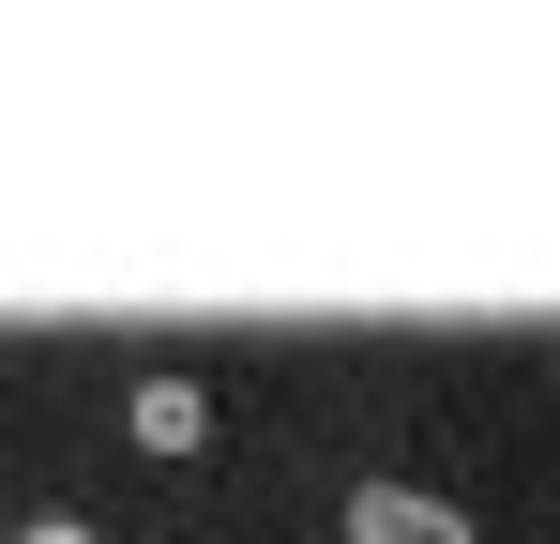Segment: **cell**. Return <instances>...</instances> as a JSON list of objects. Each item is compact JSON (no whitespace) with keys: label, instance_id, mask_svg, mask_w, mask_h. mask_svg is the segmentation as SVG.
Segmentation results:
<instances>
[{"label":"cell","instance_id":"6da1fadb","mask_svg":"<svg viewBox=\"0 0 560 544\" xmlns=\"http://www.w3.org/2000/svg\"><path fill=\"white\" fill-rule=\"evenodd\" d=\"M349 544H485V530L424 484H349Z\"/></svg>","mask_w":560,"mask_h":544},{"label":"cell","instance_id":"7a4b0ae2","mask_svg":"<svg viewBox=\"0 0 560 544\" xmlns=\"http://www.w3.org/2000/svg\"><path fill=\"white\" fill-rule=\"evenodd\" d=\"M121 439L137 453H197L212 439V393H197V378H137V393H121Z\"/></svg>","mask_w":560,"mask_h":544},{"label":"cell","instance_id":"3957f363","mask_svg":"<svg viewBox=\"0 0 560 544\" xmlns=\"http://www.w3.org/2000/svg\"><path fill=\"white\" fill-rule=\"evenodd\" d=\"M15 544H92V530H77V515H46V530H15Z\"/></svg>","mask_w":560,"mask_h":544}]
</instances>
